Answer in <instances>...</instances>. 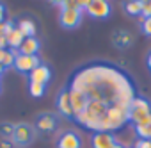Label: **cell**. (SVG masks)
I'll use <instances>...</instances> for the list:
<instances>
[{
	"instance_id": "1",
	"label": "cell",
	"mask_w": 151,
	"mask_h": 148,
	"mask_svg": "<svg viewBox=\"0 0 151 148\" xmlns=\"http://www.w3.org/2000/svg\"><path fill=\"white\" fill-rule=\"evenodd\" d=\"M69 89H77L89 100L103 102L107 105L117 104L128 107L135 98L133 82L126 73L101 62L78 70L71 79Z\"/></svg>"
},
{
	"instance_id": "2",
	"label": "cell",
	"mask_w": 151,
	"mask_h": 148,
	"mask_svg": "<svg viewBox=\"0 0 151 148\" xmlns=\"http://www.w3.org/2000/svg\"><path fill=\"white\" fill-rule=\"evenodd\" d=\"M130 121L128 118V107L124 105H109L107 112L101 116L100 120V128L98 132H116L119 128H123L126 123Z\"/></svg>"
},
{
	"instance_id": "3",
	"label": "cell",
	"mask_w": 151,
	"mask_h": 148,
	"mask_svg": "<svg viewBox=\"0 0 151 148\" xmlns=\"http://www.w3.org/2000/svg\"><path fill=\"white\" fill-rule=\"evenodd\" d=\"M149 114H151V104L142 96H135L132 104L128 105V118L133 123V127L140 123L142 120H146Z\"/></svg>"
},
{
	"instance_id": "4",
	"label": "cell",
	"mask_w": 151,
	"mask_h": 148,
	"mask_svg": "<svg viewBox=\"0 0 151 148\" xmlns=\"http://www.w3.org/2000/svg\"><path fill=\"white\" fill-rule=\"evenodd\" d=\"M34 134H36V130L32 128V125H29V123H18V125L14 127L13 139H14L16 144L27 146V144H30V141L34 139Z\"/></svg>"
},
{
	"instance_id": "5",
	"label": "cell",
	"mask_w": 151,
	"mask_h": 148,
	"mask_svg": "<svg viewBox=\"0 0 151 148\" xmlns=\"http://www.w3.org/2000/svg\"><path fill=\"white\" fill-rule=\"evenodd\" d=\"M86 13L91 18H96V20L109 18V15H110V2L109 0H91V4L86 9Z\"/></svg>"
},
{
	"instance_id": "6",
	"label": "cell",
	"mask_w": 151,
	"mask_h": 148,
	"mask_svg": "<svg viewBox=\"0 0 151 148\" xmlns=\"http://www.w3.org/2000/svg\"><path fill=\"white\" fill-rule=\"evenodd\" d=\"M59 22L64 29H75L82 22V11L80 9H62L59 15Z\"/></svg>"
},
{
	"instance_id": "7",
	"label": "cell",
	"mask_w": 151,
	"mask_h": 148,
	"mask_svg": "<svg viewBox=\"0 0 151 148\" xmlns=\"http://www.w3.org/2000/svg\"><path fill=\"white\" fill-rule=\"evenodd\" d=\"M39 64H41V61H39L37 55H23V54H18L16 59H14V68L18 71H22V73H30Z\"/></svg>"
},
{
	"instance_id": "8",
	"label": "cell",
	"mask_w": 151,
	"mask_h": 148,
	"mask_svg": "<svg viewBox=\"0 0 151 148\" xmlns=\"http://www.w3.org/2000/svg\"><path fill=\"white\" fill-rule=\"evenodd\" d=\"M57 111L64 116V118H73V107H71V96H69V89H62L57 96Z\"/></svg>"
},
{
	"instance_id": "9",
	"label": "cell",
	"mask_w": 151,
	"mask_h": 148,
	"mask_svg": "<svg viewBox=\"0 0 151 148\" xmlns=\"http://www.w3.org/2000/svg\"><path fill=\"white\" fill-rule=\"evenodd\" d=\"M52 79V71L46 64H39L37 68H34L30 73H29V81L30 82H36V84H43L46 86Z\"/></svg>"
},
{
	"instance_id": "10",
	"label": "cell",
	"mask_w": 151,
	"mask_h": 148,
	"mask_svg": "<svg viewBox=\"0 0 151 148\" xmlns=\"http://www.w3.org/2000/svg\"><path fill=\"white\" fill-rule=\"evenodd\" d=\"M91 143H93V148H112L117 141L112 132H94Z\"/></svg>"
},
{
	"instance_id": "11",
	"label": "cell",
	"mask_w": 151,
	"mask_h": 148,
	"mask_svg": "<svg viewBox=\"0 0 151 148\" xmlns=\"http://www.w3.org/2000/svg\"><path fill=\"white\" fill-rule=\"evenodd\" d=\"M57 148H82V139L75 132H64L57 141Z\"/></svg>"
},
{
	"instance_id": "12",
	"label": "cell",
	"mask_w": 151,
	"mask_h": 148,
	"mask_svg": "<svg viewBox=\"0 0 151 148\" xmlns=\"http://www.w3.org/2000/svg\"><path fill=\"white\" fill-rule=\"evenodd\" d=\"M69 96H71V107H73V112H75V114L82 112V111L87 107L89 98H87L84 93H80V91H77V89H69Z\"/></svg>"
},
{
	"instance_id": "13",
	"label": "cell",
	"mask_w": 151,
	"mask_h": 148,
	"mask_svg": "<svg viewBox=\"0 0 151 148\" xmlns=\"http://www.w3.org/2000/svg\"><path fill=\"white\" fill-rule=\"evenodd\" d=\"M39 39L34 36V38H25L22 46L18 48V54H23V55H37L39 52Z\"/></svg>"
},
{
	"instance_id": "14",
	"label": "cell",
	"mask_w": 151,
	"mask_h": 148,
	"mask_svg": "<svg viewBox=\"0 0 151 148\" xmlns=\"http://www.w3.org/2000/svg\"><path fill=\"white\" fill-rule=\"evenodd\" d=\"M132 41H133L132 34H130L128 30H124V29H119V30H116V32L112 34V43H114L117 48H128V46L132 45Z\"/></svg>"
},
{
	"instance_id": "15",
	"label": "cell",
	"mask_w": 151,
	"mask_h": 148,
	"mask_svg": "<svg viewBox=\"0 0 151 148\" xmlns=\"http://www.w3.org/2000/svg\"><path fill=\"white\" fill-rule=\"evenodd\" d=\"M6 39H7V48H9V50H18V48L22 46L25 36H23V32H22L18 27H14V29L6 36Z\"/></svg>"
},
{
	"instance_id": "16",
	"label": "cell",
	"mask_w": 151,
	"mask_h": 148,
	"mask_svg": "<svg viewBox=\"0 0 151 148\" xmlns=\"http://www.w3.org/2000/svg\"><path fill=\"white\" fill-rule=\"evenodd\" d=\"M55 125H57V121H55L53 114H41L37 118V123H36L37 130H41V132H53Z\"/></svg>"
},
{
	"instance_id": "17",
	"label": "cell",
	"mask_w": 151,
	"mask_h": 148,
	"mask_svg": "<svg viewBox=\"0 0 151 148\" xmlns=\"http://www.w3.org/2000/svg\"><path fill=\"white\" fill-rule=\"evenodd\" d=\"M135 134L139 139H149L151 141V114L135 125Z\"/></svg>"
},
{
	"instance_id": "18",
	"label": "cell",
	"mask_w": 151,
	"mask_h": 148,
	"mask_svg": "<svg viewBox=\"0 0 151 148\" xmlns=\"http://www.w3.org/2000/svg\"><path fill=\"white\" fill-rule=\"evenodd\" d=\"M16 27L23 32L25 38H34V34H36V23H34L32 20H29V18L18 20V25H16Z\"/></svg>"
},
{
	"instance_id": "19",
	"label": "cell",
	"mask_w": 151,
	"mask_h": 148,
	"mask_svg": "<svg viewBox=\"0 0 151 148\" xmlns=\"http://www.w3.org/2000/svg\"><path fill=\"white\" fill-rule=\"evenodd\" d=\"M142 2L140 0H128L126 2V6H124V9H126V13L130 15V16H140L142 15Z\"/></svg>"
},
{
	"instance_id": "20",
	"label": "cell",
	"mask_w": 151,
	"mask_h": 148,
	"mask_svg": "<svg viewBox=\"0 0 151 148\" xmlns=\"http://www.w3.org/2000/svg\"><path fill=\"white\" fill-rule=\"evenodd\" d=\"M16 55H18V50H6V52H4V59H2L4 68H11V66H14V59H16Z\"/></svg>"
},
{
	"instance_id": "21",
	"label": "cell",
	"mask_w": 151,
	"mask_h": 148,
	"mask_svg": "<svg viewBox=\"0 0 151 148\" xmlns=\"http://www.w3.org/2000/svg\"><path fill=\"white\" fill-rule=\"evenodd\" d=\"M45 88H46V86H43V84L30 82V84H29V93H30V96H34V98H41V96L45 95Z\"/></svg>"
},
{
	"instance_id": "22",
	"label": "cell",
	"mask_w": 151,
	"mask_h": 148,
	"mask_svg": "<svg viewBox=\"0 0 151 148\" xmlns=\"http://www.w3.org/2000/svg\"><path fill=\"white\" fill-rule=\"evenodd\" d=\"M14 127H16V125L6 121V123L0 125V134H2L4 137H13V134H14Z\"/></svg>"
},
{
	"instance_id": "23",
	"label": "cell",
	"mask_w": 151,
	"mask_h": 148,
	"mask_svg": "<svg viewBox=\"0 0 151 148\" xmlns=\"http://www.w3.org/2000/svg\"><path fill=\"white\" fill-rule=\"evenodd\" d=\"M139 18H140V23H142V30H144V34L151 36V16H149V18H142V16H139Z\"/></svg>"
},
{
	"instance_id": "24",
	"label": "cell",
	"mask_w": 151,
	"mask_h": 148,
	"mask_svg": "<svg viewBox=\"0 0 151 148\" xmlns=\"http://www.w3.org/2000/svg\"><path fill=\"white\" fill-rule=\"evenodd\" d=\"M140 16H142V18H149V16H151V0L142 6V15H140Z\"/></svg>"
},
{
	"instance_id": "25",
	"label": "cell",
	"mask_w": 151,
	"mask_h": 148,
	"mask_svg": "<svg viewBox=\"0 0 151 148\" xmlns=\"http://www.w3.org/2000/svg\"><path fill=\"white\" fill-rule=\"evenodd\" d=\"M62 9H78L77 0H66V2H64V6L60 7V11H62Z\"/></svg>"
},
{
	"instance_id": "26",
	"label": "cell",
	"mask_w": 151,
	"mask_h": 148,
	"mask_svg": "<svg viewBox=\"0 0 151 148\" xmlns=\"http://www.w3.org/2000/svg\"><path fill=\"white\" fill-rule=\"evenodd\" d=\"M133 148H151V141L149 139H139Z\"/></svg>"
},
{
	"instance_id": "27",
	"label": "cell",
	"mask_w": 151,
	"mask_h": 148,
	"mask_svg": "<svg viewBox=\"0 0 151 148\" xmlns=\"http://www.w3.org/2000/svg\"><path fill=\"white\" fill-rule=\"evenodd\" d=\"M77 4H78V9L80 11H86L89 7V4H91V0H77Z\"/></svg>"
},
{
	"instance_id": "28",
	"label": "cell",
	"mask_w": 151,
	"mask_h": 148,
	"mask_svg": "<svg viewBox=\"0 0 151 148\" xmlns=\"http://www.w3.org/2000/svg\"><path fill=\"white\" fill-rule=\"evenodd\" d=\"M0 50H7V39H6V36H0Z\"/></svg>"
},
{
	"instance_id": "29",
	"label": "cell",
	"mask_w": 151,
	"mask_h": 148,
	"mask_svg": "<svg viewBox=\"0 0 151 148\" xmlns=\"http://www.w3.org/2000/svg\"><path fill=\"white\" fill-rule=\"evenodd\" d=\"M2 22H6V7L4 4H0V23Z\"/></svg>"
},
{
	"instance_id": "30",
	"label": "cell",
	"mask_w": 151,
	"mask_h": 148,
	"mask_svg": "<svg viewBox=\"0 0 151 148\" xmlns=\"http://www.w3.org/2000/svg\"><path fill=\"white\" fill-rule=\"evenodd\" d=\"M48 2H50V4H53V6H59V7H62L66 0H48Z\"/></svg>"
},
{
	"instance_id": "31",
	"label": "cell",
	"mask_w": 151,
	"mask_h": 148,
	"mask_svg": "<svg viewBox=\"0 0 151 148\" xmlns=\"http://www.w3.org/2000/svg\"><path fill=\"white\" fill-rule=\"evenodd\" d=\"M112 148H126V146H124V144H121V143H116Z\"/></svg>"
},
{
	"instance_id": "32",
	"label": "cell",
	"mask_w": 151,
	"mask_h": 148,
	"mask_svg": "<svg viewBox=\"0 0 151 148\" xmlns=\"http://www.w3.org/2000/svg\"><path fill=\"white\" fill-rule=\"evenodd\" d=\"M147 66L151 68V52H149V55H147Z\"/></svg>"
},
{
	"instance_id": "33",
	"label": "cell",
	"mask_w": 151,
	"mask_h": 148,
	"mask_svg": "<svg viewBox=\"0 0 151 148\" xmlns=\"http://www.w3.org/2000/svg\"><path fill=\"white\" fill-rule=\"evenodd\" d=\"M4 70H6V68H4V64H0V73H4Z\"/></svg>"
},
{
	"instance_id": "34",
	"label": "cell",
	"mask_w": 151,
	"mask_h": 148,
	"mask_svg": "<svg viewBox=\"0 0 151 148\" xmlns=\"http://www.w3.org/2000/svg\"><path fill=\"white\" fill-rule=\"evenodd\" d=\"M140 2H142V4H146V2H149V0H140Z\"/></svg>"
},
{
	"instance_id": "35",
	"label": "cell",
	"mask_w": 151,
	"mask_h": 148,
	"mask_svg": "<svg viewBox=\"0 0 151 148\" xmlns=\"http://www.w3.org/2000/svg\"><path fill=\"white\" fill-rule=\"evenodd\" d=\"M0 89H2V88H0Z\"/></svg>"
}]
</instances>
